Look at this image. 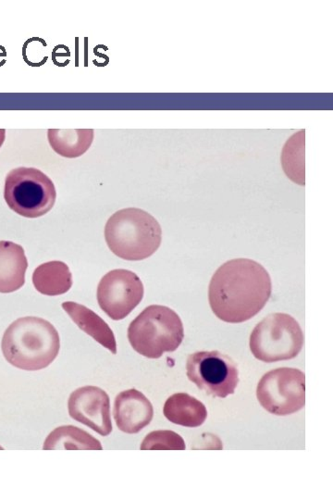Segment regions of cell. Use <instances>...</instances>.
I'll return each mask as SVG.
<instances>
[{"label":"cell","instance_id":"obj_1","mask_svg":"<svg viewBox=\"0 0 333 500\" xmlns=\"http://www.w3.org/2000/svg\"><path fill=\"white\" fill-rule=\"evenodd\" d=\"M271 291V276L262 265L249 259L231 260L212 276L209 305L220 320L241 323L260 312Z\"/></svg>","mask_w":333,"mask_h":500},{"label":"cell","instance_id":"obj_2","mask_svg":"<svg viewBox=\"0 0 333 500\" xmlns=\"http://www.w3.org/2000/svg\"><path fill=\"white\" fill-rule=\"evenodd\" d=\"M60 334L49 321L23 317L13 321L4 332L1 350L6 361L25 371H40L58 357Z\"/></svg>","mask_w":333,"mask_h":500},{"label":"cell","instance_id":"obj_3","mask_svg":"<svg viewBox=\"0 0 333 500\" xmlns=\"http://www.w3.org/2000/svg\"><path fill=\"white\" fill-rule=\"evenodd\" d=\"M105 239L109 249L121 259L143 260L161 247L162 230L158 220L148 212L128 207L109 218Z\"/></svg>","mask_w":333,"mask_h":500},{"label":"cell","instance_id":"obj_4","mask_svg":"<svg viewBox=\"0 0 333 500\" xmlns=\"http://www.w3.org/2000/svg\"><path fill=\"white\" fill-rule=\"evenodd\" d=\"M183 337L185 329L180 316L166 306H149L128 328V339L133 350L148 359L173 352L182 344Z\"/></svg>","mask_w":333,"mask_h":500},{"label":"cell","instance_id":"obj_5","mask_svg":"<svg viewBox=\"0 0 333 500\" xmlns=\"http://www.w3.org/2000/svg\"><path fill=\"white\" fill-rule=\"evenodd\" d=\"M4 198L15 214L34 219L51 211L57 192L54 183L44 172L21 167L8 174Z\"/></svg>","mask_w":333,"mask_h":500},{"label":"cell","instance_id":"obj_6","mask_svg":"<svg viewBox=\"0 0 333 500\" xmlns=\"http://www.w3.org/2000/svg\"><path fill=\"white\" fill-rule=\"evenodd\" d=\"M249 345L254 357L263 363L292 360L302 350L303 334L291 315L273 313L253 330Z\"/></svg>","mask_w":333,"mask_h":500},{"label":"cell","instance_id":"obj_7","mask_svg":"<svg viewBox=\"0 0 333 500\" xmlns=\"http://www.w3.org/2000/svg\"><path fill=\"white\" fill-rule=\"evenodd\" d=\"M257 397L261 406L271 414H294L305 407L306 375L295 368L266 372L258 383Z\"/></svg>","mask_w":333,"mask_h":500},{"label":"cell","instance_id":"obj_8","mask_svg":"<svg viewBox=\"0 0 333 500\" xmlns=\"http://www.w3.org/2000/svg\"><path fill=\"white\" fill-rule=\"evenodd\" d=\"M188 379L213 397L225 398L236 392L239 371L233 359L220 351H198L186 361Z\"/></svg>","mask_w":333,"mask_h":500},{"label":"cell","instance_id":"obj_9","mask_svg":"<svg viewBox=\"0 0 333 500\" xmlns=\"http://www.w3.org/2000/svg\"><path fill=\"white\" fill-rule=\"evenodd\" d=\"M145 293L141 279L135 273L118 269L106 273L97 286L101 310L114 321H121L142 302Z\"/></svg>","mask_w":333,"mask_h":500},{"label":"cell","instance_id":"obj_10","mask_svg":"<svg viewBox=\"0 0 333 500\" xmlns=\"http://www.w3.org/2000/svg\"><path fill=\"white\" fill-rule=\"evenodd\" d=\"M69 414L74 421L87 425L102 436L113 432L111 400L106 391L93 385L78 388L71 394Z\"/></svg>","mask_w":333,"mask_h":500},{"label":"cell","instance_id":"obj_11","mask_svg":"<svg viewBox=\"0 0 333 500\" xmlns=\"http://www.w3.org/2000/svg\"><path fill=\"white\" fill-rule=\"evenodd\" d=\"M153 416V406L140 391L133 388L117 396L113 417L122 432L130 435L139 433L150 424Z\"/></svg>","mask_w":333,"mask_h":500},{"label":"cell","instance_id":"obj_12","mask_svg":"<svg viewBox=\"0 0 333 500\" xmlns=\"http://www.w3.org/2000/svg\"><path fill=\"white\" fill-rule=\"evenodd\" d=\"M27 267L23 247L10 241H0V293H12L25 286Z\"/></svg>","mask_w":333,"mask_h":500},{"label":"cell","instance_id":"obj_13","mask_svg":"<svg viewBox=\"0 0 333 500\" xmlns=\"http://www.w3.org/2000/svg\"><path fill=\"white\" fill-rule=\"evenodd\" d=\"M62 308L82 331L93 337L95 341L100 343L111 353H117L114 332L100 315L85 306L76 302H64Z\"/></svg>","mask_w":333,"mask_h":500},{"label":"cell","instance_id":"obj_14","mask_svg":"<svg viewBox=\"0 0 333 500\" xmlns=\"http://www.w3.org/2000/svg\"><path fill=\"white\" fill-rule=\"evenodd\" d=\"M164 416L172 424L185 427H198L207 420L206 406L189 394L177 393L165 402Z\"/></svg>","mask_w":333,"mask_h":500},{"label":"cell","instance_id":"obj_15","mask_svg":"<svg viewBox=\"0 0 333 500\" xmlns=\"http://www.w3.org/2000/svg\"><path fill=\"white\" fill-rule=\"evenodd\" d=\"M33 284L39 293L46 296H60L73 286V275L68 265L62 262H49L34 270Z\"/></svg>","mask_w":333,"mask_h":500},{"label":"cell","instance_id":"obj_16","mask_svg":"<svg viewBox=\"0 0 333 500\" xmlns=\"http://www.w3.org/2000/svg\"><path fill=\"white\" fill-rule=\"evenodd\" d=\"M93 129H49L47 139L56 153L64 158L76 159L84 155L94 141Z\"/></svg>","mask_w":333,"mask_h":500},{"label":"cell","instance_id":"obj_17","mask_svg":"<svg viewBox=\"0 0 333 500\" xmlns=\"http://www.w3.org/2000/svg\"><path fill=\"white\" fill-rule=\"evenodd\" d=\"M67 449V451H102L100 441L87 431L74 425H63L56 428L47 435L43 449Z\"/></svg>","mask_w":333,"mask_h":500},{"label":"cell","instance_id":"obj_18","mask_svg":"<svg viewBox=\"0 0 333 500\" xmlns=\"http://www.w3.org/2000/svg\"><path fill=\"white\" fill-rule=\"evenodd\" d=\"M282 163L290 179L305 185V131L292 135L285 144Z\"/></svg>","mask_w":333,"mask_h":500},{"label":"cell","instance_id":"obj_19","mask_svg":"<svg viewBox=\"0 0 333 500\" xmlns=\"http://www.w3.org/2000/svg\"><path fill=\"white\" fill-rule=\"evenodd\" d=\"M185 448L182 436L169 430L149 433L140 446L141 451H185Z\"/></svg>","mask_w":333,"mask_h":500},{"label":"cell","instance_id":"obj_20","mask_svg":"<svg viewBox=\"0 0 333 500\" xmlns=\"http://www.w3.org/2000/svg\"><path fill=\"white\" fill-rule=\"evenodd\" d=\"M47 44L45 40L33 37L28 39L23 45V60L29 66L39 67L47 62V56H45V47Z\"/></svg>","mask_w":333,"mask_h":500},{"label":"cell","instance_id":"obj_21","mask_svg":"<svg viewBox=\"0 0 333 500\" xmlns=\"http://www.w3.org/2000/svg\"><path fill=\"white\" fill-rule=\"evenodd\" d=\"M5 139H6V130L0 129V148L3 145Z\"/></svg>","mask_w":333,"mask_h":500}]
</instances>
